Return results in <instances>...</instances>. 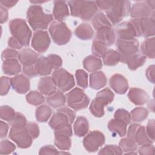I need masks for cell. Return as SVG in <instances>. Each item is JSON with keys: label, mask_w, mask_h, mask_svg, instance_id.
I'll list each match as a JSON object with an SVG mask.
<instances>
[{"label": "cell", "mask_w": 155, "mask_h": 155, "mask_svg": "<svg viewBox=\"0 0 155 155\" xmlns=\"http://www.w3.org/2000/svg\"><path fill=\"white\" fill-rule=\"evenodd\" d=\"M27 19L31 27L35 31L46 29L53 20L51 14L46 13L39 4L29 7L27 12Z\"/></svg>", "instance_id": "cell-1"}, {"label": "cell", "mask_w": 155, "mask_h": 155, "mask_svg": "<svg viewBox=\"0 0 155 155\" xmlns=\"http://www.w3.org/2000/svg\"><path fill=\"white\" fill-rule=\"evenodd\" d=\"M68 4L71 15L84 21L90 20L97 11V7L95 1H70Z\"/></svg>", "instance_id": "cell-2"}, {"label": "cell", "mask_w": 155, "mask_h": 155, "mask_svg": "<svg viewBox=\"0 0 155 155\" xmlns=\"http://www.w3.org/2000/svg\"><path fill=\"white\" fill-rule=\"evenodd\" d=\"M9 29L12 36L24 46H28L31 36V31L23 19L16 18L9 22Z\"/></svg>", "instance_id": "cell-3"}, {"label": "cell", "mask_w": 155, "mask_h": 155, "mask_svg": "<svg viewBox=\"0 0 155 155\" xmlns=\"http://www.w3.org/2000/svg\"><path fill=\"white\" fill-rule=\"evenodd\" d=\"M76 117L74 111L67 107H62L57 110L51 118L48 124L54 131H59L71 126Z\"/></svg>", "instance_id": "cell-4"}, {"label": "cell", "mask_w": 155, "mask_h": 155, "mask_svg": "<svg viewBox=\"0 0 155 155\" xmlns=\"http://www.w3.org/2000/svg\"><path fill=\"white\" fill-rule=\"evenodd\" d=\"M114 94L108 88H104L98 92L96 97L90 105L91 113L96 117H101L104 115V107L111 103Z\"/></svg>", "instance_id": "cell-5"}, {"label": "cell", "mask_w": 155, "mask_h": 155, "mask_svg": "<svg viewBox=\"0 0 155 155\" xmlns=\"http://www.w3.org/2000/svg\"><path fill=\"white\" fill-rule=\"evenodd\" d=\"M130 8L131 3L128 1H113L111 6L105 12L106 16L112 24L116 25L129 15Z\"/></svg>", "instance_id": "cell-6"}, {"label": "cell", "mask_w": 155, "mask_h": 155, "mask_svg": "<svg viewBox=\"0 0 155 155\" xmlns=\"http://www.w3.org/2000/svg\"><path fill=\"white\" fill-rule=\"evenodd\" d=\"M48 30L53 42L58 45L67 44L72 35L66 24L62 21H53L50 24Z\"/></svg>", "instance_id": "cell-7"}, {"label": "cell", "mask_w": 155, "mask_h": 155, "mask_svg": "<svg viewBox=\"0 0 155 155\" xmlns=\"http://www.w3.org/2000/svg\"><path fill=\"white\" fill-rule=\"evenodd\" d=\"M51 78L55 86L62 92L70 90L75 85L73 76L64 68L55 70Z\"/></svg>", "instance_id": "cell-8"}, {"label": "cell", "mask_w": 155, "mask_h": 155, "mask_svg": "<svg viewBox=\"0 0 155 155\" xmlns=\"http://www.w3.org/2000/svg\"><path fill=\"white\" fill-rule=\"evenodd\" d=\"M68 105L74 110L78 111L87 107L90 98L79 88H75L66 94Z\"/></svg>", "instance_id": "cell-9"}, {"label": "cell", "mask_w": 155, "mask_h": 155, "mask_svg": "<svg viewBox=\"0 0 155 155\" xmlns=\"http://www.w3.org/2000/svg\"><path fill=\"white\" fill-rule=\"evenodd\" d=\"M116 46L120 55V61L125 64L128 58L138 53L139 42L136 39L132 40L117 39Z\"/></svg>", "instance_id": "cell-10"}, {"label": "cell", "mask_w": 155, "mask_h": 155, "mask_svg": "<svg viewBox=\"0 0 155 155\" xmlns=\"http://www.w3.org/2000/svg\"><path fill=\"white\" fill-rule=\"evenodd\" d=\"M114 31L117 39L132 40L140 36L133 19L129 21L119 23Z\"/></svg>", "instance_id": "cell-11"}, {"label": "cell", "mask_w": 155, "mask_h": 155, "mask_svg": "<svg viewBox=\"0 0 155 155\" xmlns=\"http://www.w3.org/2000/svg\"><path fill=\"white\" fill-rule=\"evenodd\" d=\"M9 138L14 141L18 147L27 148L32 143V137L25 127H12L9 133Z\"/></svg>", "instance_id": "cell-12"}, {"label": "cell", "mask_w": 155, "mask_h": 155, "mask_svg": "<svg viewBox=\"0 0 155 155\" xmlns=\"http://www.w3.org/2000/svg\"><path fill=\"white\" fill-rule=\"evenodd\" d=\"M127 137L139 145L151 144L153 142L147 134L145 127L138 124L130 125L127 132Z\"/></svg>", "instance_id": "cell-13"}, {"label": "cell", "mask_w": 155, "mask_h": 155, "mask_svg": "<svg viewBox=\"0 0 155 155\" xmlns=\"http://www.w3.org/2000/svg\"><path fill=\"white\" fill-rule=\"evenodd\" d=\"M105 138L103 133L94 130L88 134L83 140V145L89 152H96L105 143Z\"/></svg>", "instance_id": "cell-14"}, {"label": "cell", "mask_w": 155, "mask_h": 155, "mask_svg": "<svg viewBox=\"0 0 155 155\" xmlns=\"http://www.w3.org/2000/svg\"><path fill=\"white\" fill-rule=\"evenodd\" d=\"M140 36L148 38L153 36L155 34L154 18L151 17L139 19H133Z\"/></svg>", "instance_id": "cell-15"}, {"label": "cell", "mask_w": 155, "mask_h": 155, "mask_svg": "<svg viewBox=\"0 0 155 155\" xmlns=\"http://www.w3.org/2000/svg\"><path fill=\"white\" fill-rule=\"evenodd\" d=\"M51 41L48 32L44 30L36 31L31 40V47L37 52H45L50 46Z\"/></svg>", "instance_id": "cell-16"}, {"label": "cell", "mask_w": 155, "mask_h": 155, "mask_svg": "<svg viewBox=\"0 0 155 155\" xmlns=\"http://www.w3.org/2000/svg\"><path fill=\"white\" fill-rule=\"evenodd\" d=\"M130 16L133 19L151 17L154 18V10L147 5L145 1L137 2L134 4L130 8Z\"/></svg>", "instance_id": "cell-17"}, {"label": "cell", "mask_w": 155, "mask_h": 155, "mask_svg": "<svg viewBox=\"0 0 155 155\" xmlns=\"http://www.w3.org/2000/svg\"><path fill=\"white\" fill-rule=\"evenodd\" d=\"M116 39L115 31L111 27H105L96 30L94 40L101 41L107 47L113 45Z\"/></svg>", "instance_id": "cell-18"}, {"label": "cell", "mask_w": 155, "mask_h": 155, "mask_svg": "<svg viewBox=\"0 0 155 155\" xmlns=\"http://www.w3.org/2000/svg\"><path fill=\"white\" fill-rule=\"evenodd\" d=\"M110 87L117 94H125L128 89V83L127 79L120 74H113L110 79Z\"/></svg>", "instance_id": "cell-19"}, {"label": "cell", "mask_w": 155, "mask_h": 155, "mask_svg": "<svg viewBox=\"0 0 155 155\" xmlns=\"http://www.w3.org/2000/svg\"><path fill=\"white\" fill-rule=\"evenodd\" d=\"M11 85L13 89L19 94L26 93L30 88L28 78L23 74H18L11 78Z\"/></svg>", "instance_id": "cell-20"}, {"label": "cell", "mask_w": 155, "mask_h": 155, "mask_svg": "<svg viewBox=\"0 0 155 155\" xmlns=\"http://www.w3.org/2000/svg\"><path fill=\"white\" fill-rule=\"evenodd\" d=\"M38 53L29 48L22 49L19 53L18 59L23 67L34 65L38 59Z\"/></svg>", "instance_id": "cell-21"}, {"label": "cell", "mask_w": 155, "mask_h": 155, "mask_svg": "<svg viewBox=\"0 0 155 155\" xmlns=\"http://www.w3.org/2000/svg\"><path fill=\"white\" fill-rule=\"evenodd\" d=\"M34 69L36 76H47L51 73L53 68L47 57L40 56L34 64Z\"/></svg>", "instance_id": "cell-22"}, {"label": "cell", "mask_w": 155, "mask_h": 155, "mask_svg": "<svg viewBox=\"0 0 155 155\" xmlns=\"http://www.w3.org/2000/svg\"><path fill=\"white\" fill-rule=\"evenodd\" d=\"M128 97L130 101L136 105L145 104L149 98L145 91L138 88H131L128 93Z\"/></svg>", "instance_id": "cell-23"}, {"label": "cell", "mask_w": 155, "mask_h": 155, "mask_svg": "<svg viewBox=\"0 0 155 155\" xmlns=\"http://www.w3.org/2000/svg\"><path fill=\"white\" fill-rule=\"evenodd\" d=\"M38 88L40 93L47 96L56 91V87L54 84L51 78L48 76L40 78L38 84Z\"/></svg>", "instance_id": "cell-24"}, {"label": "cell", "mask_w": 155, "mask_h": 155, "mask_svg": "<svg viewBox=\"0 0 155 155\" xmlns=\"http://www.w3.org/2000/svg\"><path fill=\"white\" fill-rule=\"evenodd\" d=\"M53 15L58 21L65 19L69 15V10L67 3L63 1H54Z\"/></svg>", "instance_id": "cell-25"}, {"label": "cell", "mask_w": 155, "mask_h": 155, "mask_svg": "<svg viewBox=\"0 0 155 155\" xmlns=\"http://www.w3.org/2000/svg\"><path fill=\"white\" fill-rule=\"evenodd\" d=\"M107 79L102 71H95L90 76V86L94 90H99L105 86Z\"/></svg>", "instance_id": "cell-26"}, {"label": "cell", "mask_w": 155, "mask_h": 155, "mask_svg": "<svg viewBox=\"0 0 155 155\" xmlns=\"http://www.w3.org/2000/svg\"><path fill=\"white\" fill-rule=\"evenodd\" d=\"M75 35L82 40H90L94 36V30L91 26L87 23H82L74 30Z\"/></svg>", "instance_id": "cell-27"}, {"label": "cell", "mask_w": 155, "mask_h": 155, "mask_svg": "<svg viewBox=\"0 0 155 155\" xmlns=\"http://www.w3.org/2000/svg\"><path fill=\"white\" fill-rule=\"evenodd\" d=\"M84 68L89 72H95L102 67V62L100 58L94 55H89L83 61Z\"/></svg>", "instance_id": "cell-28"}, {"label": "cell", "mask_w": 155, "mask_h": 155, "mask_svg": "<svg viewBox=\"0 0 155 155\" xmlns=\"http://www.w3.org/2000/svg\"><path fill=\"white\" fill-rule=\"evenodd\" d=\"M2 71L8 75H15L21 71V66L16 59H10L3 61Z\"/></svg>", "instance_id": "cell-29"}, {"label": "cell", "mask_w": 155, "mask_h": 155, "mask_svg": "<svg viewBox=\"0 0 155 155\" xmlns=\"http://www.w3.org/2000/svg\"><path fill=\"white\" fill-rule=\"evenodd\" d=\"M73 130L76 136L82 137L85 136L89 130L88 120L84 116H78L74 124Z\"/></svg>", "instance_id": "cell-30"}, {"label": "cell", "mask_w": 155, "mask_h": 155, "mask_svg": "<svg viewBox=\"0 0 155 155\" xmlns=\"http://www.w3.org/2000/svg\"><path fill=\"white\" fill-rule=\"evenodd\" d=\"M47 102L54 108H57L64 105L66 97L61 90H56L53 94L48 96L46 99Z\"/></svg>", "instance_id": "cell-31"}, {"label": "cell", "mask_w": 155, "mask_h": 155, "mask_svg": "<svg viewBox=\"0 0 155 155\" xmlns=\"http://www.w3.org/2000/svg\"><path fill=\"white\" fill-rule=\"evenodd\" d=\"M127 125L119 120L116 119H111L108 123V130L114 134H117L120 137H124L127 134Z\"/></svg>", "instance_id": "cell-32"}, {"label": "cell", "mask_w": 155, "mask_h": 155, "mask_svg": "<svg viewBox=\"0 0 155 155\" xmlns=\"http://www.w3.org/2000/svg\"><path fill=\"white\" fill-rule=\"evenodd\" d=\"M54 144L61 150H68L71 145L70 137L65 134L54 131Z\"/></svg>", "instance_id": "cell-33"}, {"label": "cell", "mask_w": 155, "mask_h": 155, "mask_svg": "<svg viewBox=\"0 0 155 155\" xmlns=\"http://www.w3.org/2000/svg\"><path fill=\"white\" fill-rule=\"evenodd\" d=\"M154 44L155 38L154 37L145 39L140 45L141 54L144 55L146 58L148 57L151 59H154L155 56Z\"/></svg>", "instance_id": "cell-34"}, {"label": "cell", "mask_w": 155, "mask_h": 155, "mask_svg": "<svg viewBox=\"0 0 155 155\" xmlns=\"http://www.w3.org/2000/svg\"><path fill=\"white\" fill-rule=\"evenodd\" d=\"M146 61V57L140 53H136L127 59L125 64L128 65V67L131 70H136L139 67L144 64Z\"/></svg>", "instance_id": "cell-35"}, {"label": "cell", "mask_w": 155, "mask_h": 155, "mask_svg": "<svg viewBox=\"0 0 155 155\" xmlns=\"http://www.w3.org/2000/svg\"><path fill=\"white\" fill-rule=\"evenodd\" d=\"M91 24L96 30L105 27H112V24L107 16L102 12L96 13L91 19Z\"/></svg>", "instance_id": "cell-36"}, {"label": "cell", "mask_w": 155, "mask_h": 155, "mask_svg": "<svg viewBox=\"0 0 155 155\" xmlns=\"http://www.w3.org/2000/svg\"><path fill=\"white\" fill-rule=\"evenodd\" d=\"M103 62L107 66H114L118 64L120 59V53L116 50H107L103 56Z\"/></svg>", "instance_id": "cell-37"}, {"label": "cell", "mask_w": 155, "mask_h": 155, "mask_svg": "<svg viewBox=\"0 0 155 155\" xmlns=\"http://www.w3.org/2000/svg\"><path fill=\"white\" fill-rule=\"evenodd\" d=\"M51 110L47 105H42L38 107L36 110V118L38 122H45L51 116Z\"/></svg>", "instance_id": "cell-38"}, {"label": "cell", "mask_w": 155, "mask_h": 155, "mask_svg": "<svg viewBox=\"0 0 155 155\" xmlns=\"http://www.w3.org/2000/svg\"><path fill=\"white\" fill-rule=\"evenodd\" d=\"M148 111L143 107H137L133 109L130 113L131 119L135 122H141L148 116Z\"/></svg>", "instance_id": "cell-39"}, {"label": "cell", "mask_w": 155, "mask_h": 155, "mask_svg": "<svg viewBox=\"0 0 155 155\" xmlns=\"http://www.w3.org/2000/svg\"><path fill=\"white\" fill-rule=\"evenodd\" d=\"M26 100L31 105L37 106L45 101L43 94L38 91H31L26 96Z\"/></svg>", "instance_id": "cell-40"}, {"label": "cell", "mask_w": 155, "mask_h": 155, "mask_svg": "<svg viewBox=\"0 0 155 155\" xmlns=\"http://www.w3.org/2000/svg\"><path fill=\"white\" fill-rule=\"evenodd\" d=\"M119 147L125 153L136 151L137 149V144L129 137L121 139L119 143Z\"/></svg>", "instance_id": "cell-41"}, {"label": "cell", "mask_w": 155, "mask_h": 155, "mask_svg": "<svg viewBox=\"0 0 155 155\" xmlns=\"http://www.w3.org/2000/svg\"><path fill=\"white\" fill-rule=\"evenodd\" d=\"M16 115L15 111L10 106L2 105L0 108L1 118L5 121L11 122Z\"/></svg>", "instance_id": "cell-42"}, {"label": "cell", "mask_w": 155, "mask_h": 155, "mask_svg": "<svg viewBox=\"0 0 155 155\" xmlns=\"http://www.w3.org/2000/svg\"><path fill=\"white\" fill-rule=\"evenodd\" d=\"M107 50V47L101 41L94 40L91 45V51L97 57H103Z\"/></svg>", "instance_id": "cell-43"}, {"label": "cell", "mask_w": 155, "mask_h": 155, "mask_svg": "<svg viewBox=\"0 0 155 155\" xmlns=\"http://www.w3.org/2000/svg\"><path fill=\"white\" fill-rule=\"evenodd\" d=\"M75 76L78 86L86 88L88 87V74L83 70H78Z\"/></svg>", "instance_id": "cell-44"}, {"label": "cell", "mask_w": 155, "mask_h": 155, "mask_svg": "<svg viewBox=\"0 0 155 155\" xmlns=\"http://www.w3.org/2000/svg\"><path fill=\"white\" fill-rule=\"evenodd\" d=\"M16 149V146L7 139L1 140L0 143V154H8L12 153Z\"/></svg>", "instance_id": "cell-45"}, {"label": "cell", "mask_w": 155, "mask_h": 155, "mask_svg": "<svg viewBox=\"0 0 155 155\" xmlns=\"http://www.w3.org/2000/svg\"><path fill=\"white\" fill-rule=\"evenodd\" d=\"M114 118L125 122L127 125L130 124L131 121L130 113L123 108H120L116 111L114 114Z\"/></svg>", "instance_id": "cell-46"}, {"label": "cell", "mask_w": 155, "mask_h": 155, "mask_svg": "<svg viewBox=\"0 0 155 155\" xmlns=\"http://www.w3.org/2000/svg\"><path fill=\"white\" fill-rule=\"evenodd\" d=\"M123 151L119 146H116L115 145H107L102 148L99 152V154H122Z\"/></svg>", "instance_id": "cell-47"}, {"label": "cell", "mask_w": 155, "mask_h": 155, "mask_svg": "<svg viewBox=\"0 0 155 155\" xmlns=\"http://www.w3.org/2000/svg\"><path fill=\"white\" fill-rule=\"evenodd\" d=\"M12 127H25L27 125V120L24 115L19 113H16V115L13 120L10 122Z\"/></svg>", "instance_id": "cell-48"}, {"label": "cell", "mask_w": 155, "mask_h": 155, "mask_svg": "<svg viewBox=\"0 0 155 155\" xmlns=\"http://www.w3.org/2000/svg\"><path fill=\"white\" fill-rule=\"evenodd\" d=\"M11 78L6 76H1L0 79V94L4 96L8 93L10 88Z\"/></svg>", "instance_id": "cell-49"}, {"label": "cell", "mask_w": 155, "mask_h": 155, "mask_svg": "<svg viewBox=\"0 0 155 155\" xmlns=\"http://www.w3.org/2000/svg\"><path fill=\"white\" fill-rule=\"evenodd\" d=\"M25 128L29 133L30 136L33 139L37 138L39 135V128L38 125L35 122H28L27 123Z\"/></svg>", "instance_id": "cell-50"}, {"label": "cell", "mask_w": 155, "mask_h": 155, "mask_svg": "<svg viewBox=\"0 0 155 155\" xmlns=\"http://www.w3.org/2000/svg\"><path fill=\"white\" fill-rule=\"evenodd\" d=\"M48 59L49 60L53 69L58 70L59 69L62 64V61L61 57L57 54H51L48 55L47 56Z\"/></svg>", "instance_id": "cell-51"}, {"label": "cell", "mask_w": 155, "mask_h": 155, "mask_svg": "<svg viewBox=\"0 0 155 155\" xmlns=\"http://www.w3.org/2000/svg\"><path fill=\"white\" fill-rule=\"evenodd\" d=\"M19 52L14 49L7 48L4 50L1 54V59L4 61L10 59H16L18 58Z\"/></svg>", "instance_id": "cell-52"}, {"label": "cell", "mask_w": 155, "mask_h": 155, "mask_svg": "<svg viewBox=\"0 0 155 155\" xmlns=\"http://www.w3.org/2000/svg\"><path fill=\"white\" fill-rule=\"evenodd\" d=\"M139 154L141 155H150L154 154V147L151 144L143 145L140 147L138 150Z\"/></svg>", "instance_id": "cell-53"}, {"label": "cell", "mask_w": 155, "mask_h": 155, "mask_svg": "<svg viewBox=\"0 0 155 155\" xmlns=\"http://www.w3.org/2000/svg\"><path fill=\"white\" fill-rule=\"evenodd\" d=\"M154 126L155 122L153 119L148 120L147 125L146 127V133L148 136L153 140H154Z\"/></svg>", "instance_id": "cell-54"}, {"label": "cell", "mask_w": 155, "mask_h": 155, "mask_svg": "<svg viewBox=\"0 0 155 155\" xmlns=\"http://www.w3.org/2000/svg\"><path fill=\"white\" fill-rule=\"evenodd\" d=\"M59 152L52 145H45L42 147L39 151V154H58Z\"/></svg>", "instance_id": "cell-55"}, {"label": "cell", "mask_w": 155, "mask_h": 155, "mask_svg": "<svg viewBox=\"0 0 155 155\" xmlns=\"http://www.w3.org/2000/svg\"><path fill=\"white\" fill-rule=\"evenodd\" d=\"M97 7L101 10L107 11L112 5L113 1H95Z\"/></svg>", "instance_id": "cell-56"}, {"label": "cell", "mask_w": 155, "mask_h": 155, "mask_svg": "<svg viewBox=\"0 0 155 155\" xmlns=\"http://www.w3.org/2000/svg\"><path fill=\"white\" fill-rule=\"evenodd\" d=\"M146 76L148 80L152 84L154 83V65H152L148 67L146 71Z\"/></svg>", "instance_id": "cell-57"}, {"label": "cell", "mask_w": 155, "mask_h": 155, "mask_svg": "<svg viewBox=\"0 0 155 155\" xmlns=\"http://www.w3.org/2000/svg\"><path fill=\"white\" fill-rule=\"evenodd\" d=\"M8 45L11 48L16 49H21L22 48V45L13 36L9 38L8 40Z\"/></svg>", "instance_id": "cell-58"}, {"label": "cell", "mask_w": 155, "mask_h": 155, "mask_svg": "<svg viewBox=\"0 0 155 155\" xmlns=\"http://www.w3.org/2000/svg\"><path fill=\"white\" fill-rule=\"evenodd\" d=\"M8 130V124L1 120L0 122V137H1V138H4L7 136Z\"/></svg>", "instance_id": "cell-59"}, {"label": "cell", "mask_w": 155, "mask_h": 155, "mask_svg": "<svg viewBox=\"0 0 155 155\" xmlns=\"http://www.w3.org/2000/svg\"><path fill=\"white\" fill-rule=\"evenodd\" d=\"M0 21L1 24H3L8 19V10L1 5L0 7Z\"/></svg>", "instance_id": "cell-60"}, {"label": "cell", "mask_w": 155, "mask_h": 155, "mask_svg": "<svg viewBox=\"0 0 155 155\" xmlns=\"http://www.w3.org/2000/svg\"><path fill=\"white\" fill-rule=\"evenodd\" d=\"M18 3L17 1H1V4L4 7L7 8H11L16 5Z\"/></svg>", "instance_id": "cell-61"}, {"label": "cell", "mask_w": 155, "mask_h": 155, "mask_svg": "<svg viewBox=\"0 0 155 155\" xmlns=\"http://www.w3.org/2000/svg\"><path fill=\"white\" fill-rule=\"evenodd\" d=\"M147 5L150 7V8L153 10H154V6H155V1H145Z\"/></svg>", "instance_id": "cell-62"}]
</instances>
